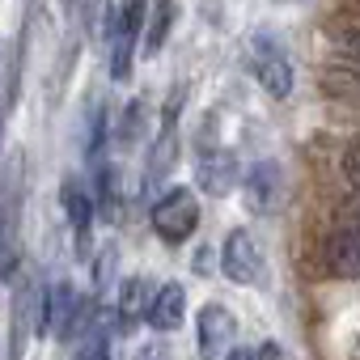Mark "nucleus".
<instances>
[{"label": "nucleus", "mask_w": 360, "mask_h": 360, "mask_svg": "<svg viewBox=\"0 0 360 360\" xmlns=\"http://www.w3.org/2000/svg\"><path fill=\"white\" fill-rule=\"evenodd\" d=\"M22 208H26V161L9 157L0 178V280H18L22 271Z\"/></svg>", "instance_id": "1"}, {"label": "nucleus", "mask_w": 360, "mask_h": 360, "mask_svg": "<svg viewBox=\"0 0 360 360\" xmlns=\"http://www.w3.org/2000/svg\"><path fill=\"white\" fill-rule=\"evenodd\" d=\"M148 5L153 0H119V9L110 18V77L115 81L131 77V51H136V39L144 34Z\"/></svg>", "instance_id": "2"}, {"label": "nucleus", "mask_w": 360, "mask_h": 360, "mask_svg": "<svg viewBox=\"0 0 360 360\" xmlns=\"http://www.w3.org/2000/svg\"><path fill=\"white\" fill-rule=\"evenodd\" d=\"M148 217H153L157 238L169 242V246H178V242H187V238L195 233V225H200V200H195L191 187H169V191L153 204Z\"/></svg>", "instance_id": "3"}, {"label": "nucleus", "mask_w": 360, "mask_h": 360, "mask_svg": "<svg viewBox=\"0 0 360 360\" xmlns=\"http://www.w3.org/2000/svg\"><path fill=\"white\" fill-rule=\"evenodd\" d=\"M85 322H94V305H85L81 292H77L68 280H60L56 288H47V297H43V330H47V335H56V339H77V335L89 330Z\"/></svg>", "instance_id": "4"}, {"label": "nucleus", "mask_w": 360, "mask_h": 360, "mask_svg": "<svg viewBox=\"0 0 360 360\" xmlns=\"http://www.w3.org/2000/svg\"><path fill=\"white\" fill-rule=\"evenodd\" d=\"M43 284L30 276L18 292H13V309H9V360L26 356V343L34 330H43Z\"/></svg>", "instance_id": "5"}, {"label": "nucleus", "mask_w": 360, "mask_h": 360, "mask_svg": "<svg viewBox=\"0 0 360 360\" xmlns=\"http://www.w3.org/2000/svg\"><path fill=\"white\" fill-rule=\"evenodd\" d=\"M250 72H255V81L271 98H288L292 94V64H288L284 47L271 43V39H263V34L250 39Z\"/></svg>", "instance_id": "6"}, {"label": "nucleus", "mask_w": 360, "mask_h": 360, "mask_svg": "<svg viewBox=\"0 0 360 360\" xmlns=\"http://www.w3.org/2000/svg\"><path fill=\"white\" fill-rule=\"evenodd\" d=\"M322 271L335 280H360V229L339 225L322 246Z\"/></svg>", "instance_id": "7"}, {"label": "nucleus", "mask_w": 360, "mask_h": 360, "mask_svg": "<svg viewBox=\"0 0 360 360\" xmlns=\"http://www.w3.org/2000/svg\"><path fill=\"white\" fill-rule=\"evenodd\" d=\"M238 178H242V161L229 148H212L195 161V183L208 195H229L238 187Z\"/></svg>", "instance_id": "8"}, {"label": "nucleus", "mask_w": 360, "mask_h": 360, "mask_svg": "<svg viewBox=\"0 0 360 360\" xmlns=\"http://www.w3.org/2000/svg\"><path fill=\"white\" fill-rule=\"evenodd\" d=\"M221 271L233 280V284H255L259 280V246L246 229H233L225 238V250H221Z\"/></svg>", "instance_id": "9"}, {"label": "nucleus", "mask_w": 360, "mask_h": 360, "mask_svg": "<svg viewBox=\"0 0 360 360\" xmlns=\"http://www.w3.org/2000/svg\"><path fill=\"white\" fill-rule=\"evenodd\" d=\"M233 330H238L233 314H229L225 305L208 301V305L200 309V356H204V360H217V356H225V347H229Z\"/></svg>", "instance_id": "10"}, {"label": "nucleus", "mask_w": 360, "mask_h": 360, "mask_svg": "<svg viewBox=\"0 0 360 360\" xmlns=\"http://www.w3.org/2000/svg\"><path fill=\"white\" fill-rule=\"evenodd\" d=\"M153 297H157V288H153L144 276H131V280H123V297H119V309H115V330L131 335V330L140 326V318H148V309H153Z\"/></svg>", "instance_id": "11"}, {"label": "nucleus", "mask_w": 360, "mask_h": 360, "mask_svg": "<svg viewBox=\"0 0 360 360\" xmlns=\"http://www.w3.org/2000/svg\"><path fill=\"white\" fill-rule=\"evenodd\" d=\"M280 191H284V178H280L276 161H259L246 174V204H250V212H271L280 204Z\"/></svg>", "instance_id": "12"}, {"label": "nucleus", "mask_w": 360, "mask_h": 360, "mask_svg": "<svg viewBox=\"0 0 360 360\" xmlns=\"http://www.w3.org/2000/svg\"><path fill=\"white\" fill-rule=\"evenodd\" d=\"M64 212H68V225L77 233V250L81 259H89V225H94V195L81 187V183H64Z\"/></svg>", "instance_id": "13"}, {"label": "nucleus", "mask_w": 360, "mask_h": 360, "mask_svg": "<svg viewBox=\"0 0 360 360\" xmlns=\"http://www.w3.org/2000/svg\"><path fill=\"white\" fill-rule=\"evenodd\" d=\"M183 314H187V292H183V284H161L157 297H153L148 322H153L157 330H178V326H183Z\"/></svg>", "instance_id": "14"}, {"label": "nucleus", "mask_w": 360, "mask_h": 360, "mask_svg": "<svg viewBox=\"0 0 360 360\" xmlns=\"http://www.w3.org/2000/svg\"><path fill=\"white\" fill-rule=\"evenodd\" d=\"M174 161H178V136H174V127H161V144L148 153V165H144V187L148 191L174 169Z\"/></svg>", "instance_id": "15"}, {"label": "nucleus", "mask_w": 360, "mask_h": 360, "mask_svg": "<svg viewBox=\"0 0 360 360\" xmlns=\"http://www.w3.org/2000/svg\"><path fill=\"white\" fill-rule=\"evenodd\" d=\"M169 22H174V0H153V5H148V22H144V56H157L165 47Z\"/></svg>", "instance_id": "16"}, {"label": "nucleus", "mask_w": 360, "mask_h": 360, "mask_svg": "<svg viewBox=\"0 0 360 360\" xmlns=\"http://www.w3.org/2000/svg\"><path fill=\"white\" fill-rule=\"evenodd\" d=\"M77 360H110V314H94L89 330L81 335Z\"/></svg>", "instance_id": "17"}, {"label": "nucleus", "mask_w": 360, "mask_h": 360, "mask_svg": "<svg viewBox=\"0 0 360 360\" xmlns=\"http://www.w3.org/2000/svg\"><path fill=\"white\" fill-rule=\"evenodd\" d=\"M335 43H339V56H343L347 64H360V22H352L347 30H339Z\"/></svg>", "instance_id": "18"}, {"label": "nucleus", "mask_w": 360, "mask_h": 360, "mask_svg": "<svg viewBox=\"0 0 360 360\" xmlns=\"http://www.w3.org/2000/svg\"><path fill=\"white\" fill-rule=\"evenodd\" d=\"M339 165H343L347 187H352V191H360V136H356V140L343 148V161H339Z\"/></svg>", "instance_id": "19"}, {"label": "nucleus", "mask_w": 360, "mask_h": 360, "mask_svg": "<svg viewBox=\"0 0 360 360\" xmlns=\"http://www.w3.org/2000/svg\"><path fill=\"white\" fill-rule=\"evenodd\" d=\"M110 259H115V250L106 246V250H102V259H98V284H106V280H110Z\"/></svg>", "instance_id": "20"}, {"label": "nucleus", "mask_w": 360, "mask_h": 360, "mask_svg": "<svg viewBox=\"0 0 360 360\" xmlns=\"http://www.w3.org/2000/svg\"><path fill=\"white\" fill-rule=\"evenodd\" d=\"M250 356H255V360H280V347H276V343H263V347L250 352Z\"/></svg>", "instance_id": "21"}, {"label": "nucleus", "mask_w": 360, "mask_h": 360, "mask_svg": "<svg viewBox=\"0 0 360 360\" xmlns=\"http://www.w3.org/2000/svg\"><path fill=\"white\" fill-rule=\"evenodd\" d=\"M347 360H360V335L352 339V352H347Z\"/></svg>", "instance_id": "22"}, {"label": "nucleus", "mask_w": 360, "mask_h": 360, "mask_svg": "<svg viewBox=\"0 0 360 360\" xmlns=\"http://www.w3.org/2000/svg\"><path fill=\"white\" fill-rule=\"evenodd\" d=\"M225 360H255V356H250V352H229Z\"/></svg>", "instance_id": "23"}, {"label": "nucleus", "mask_w": 360, "mask_h": 360, "mask_svg": "<svg viewBox=\"0 0 360 360\" xmlns=\"http://www.w3.org/2000/svg\"><path fill=\"white\" fill-rule=\"evenodd\" d=\"M72 5H77V0H64V9H72Z\"/></svg>", "instance_id": "24"}, {"label": "nucleus", "mask_w": 360, "mask_h": 360, "mask_svg": "<svg viewBox=\"0 0 360 360\" xmlns=\"http://www.w3.org/2000/svg\"><path fill=\"white\" fill-rule=\"evenodd\" d=\"M352 9H356V13H360V0H352Z\"/></svg>", "instance_id": "25"}, {"label": "nucleus", "mask_w": 360, "mask_h": 360, "mask_svg": "<svg viewBox=\"0 0 360 360\" xmlns=\"http://www.w3.org/2000/svg\"><path fill=\"white\" fill-rule=\"evenodd\" d=\"M276 5H284V0H276Z\"/></svg>", "instance_id": "26"}]
</instances>
